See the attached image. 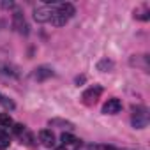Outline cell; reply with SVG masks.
<instances>
[{
  "label": "cell",
  "mask_w": 150,
  "mask_h": 150,
  "mask_svg": "<svg viewBox=\"0 0 150 150\" xmlns=\"http://www.w3.org/2000/svg\"><path fill=\"white\" fill-rule=\"evenodd\" d=\"M146 124H148V113H146V110H145V108H138V110H134V115H132V125H134L136 129H143V127H146Z\"/></svg>",
  "instance_id": "cell-3"
},
{
  "label": "cell",
  "mask_w": 150,
  "mask_h": 150,
  "mask_svg": "<svg viewBox=\"0 0 150 150\" xmlns=\"http://www.w3.org/2000/svg\"><path fill=\"white\" fill-rule=\"evenodd\" d=\"M120 110H122V103L117 97L108 99L104 103V106H103V113L104 115H117V113H120Z\"/></svg>",
  "instance_id": "cell-5"
},
{
  "label": "cell",
  "mask_w": 150,
  "mask_h": 150,
  "mask_svg": "<svg viewBox=\"0 0 150 150\" xmlns=\"http://www.w3.org/2000/svg\"><path fill=\"white\" fill-rule=\"evenodd\" d=\"M60 141H62L64 145H72V143H76L78 139H76V138H74L72 134H69V132H64V134L60 136Z\"/></svg>",
  "instance_id": "cell-14"
},
{
  "label": "cell",
  "mask_w": 150,
  "mask_h": 150,
  "mask_svg": "<svg viewBox=\"0 0 150 150\" xmlns=\"http://www.w3.org/2000/svg\"><path fill=\"white\" fill-rule=\"evenodd\" d=\"M13 131H14L16 134H21V132H25V125H23V124H14Z\"/></svg>",
  "instance_id": "cell-17"
},
{
  "label": "cell",
  "mask_w": 150,
  "mask_h": 150,
  "mask_svg": "<svg viewBox=\"0 0 150 150\" xmlns=\"http://www.w3.org/2000/svg\"><path fill=\"white\" fill-rule=\"evenodd\" d=\"M74 13H76V9H74L72 4H60V6H57L55 11H53L51 23H53L55 27H62V25H65V23L74 16Z\"/></svg>",
  "instance_id": "cell-1"
},
{
  "label": "cell",
  "mask_w": 150,
  "mask_h": 150,
  "mask_svg": "<svg viewBox=\"0 0 150 150\" xmlns=\"http://www.w3.org/2000/svg\"><path fill=\"white\" fill-rule=\"evenodd\" d=\"M97 69H99L101 72H110V71L113 69V62H111V60H108V58H103V60H99Z\"/></svg>",
  "instance_id": "cell-11"
},
{
  "label": "cell",
  "mask_w": 150,
  "mask_h": 150,
  "mask_svg": "<svg viewBox=\"0 0 150 150\" xmlns=\"http://www.w3.org/2000/svg\"><path fill=\"white\" fill-rule=\"evenodd\" d=\"M57 150H65V146H60V148H57Z\"/></svg>",
  "instance_id": "cell-18"
},
{
  "label": "cell",
  "mask_w": 150,
  "mask_h": 150,
  "mask_svg": "<svg viewBox=\"0 0 150 150\" xmlns=\"http://www.w3.org/2000/svg\"><path fill=\"white\" fill-rule=\"evenodd\" d=\"M0 104H2L6 110H14V108H16V104H14L9 97H6L4 94H0Z\"/></svg>",
  "instance_id": "cell-13"
},
{
  "label": "cell",
  "mask_w": 150,
  "mask_h": 150,
  "mask_svg": "<svg viewBox=\"0 0 150 150\" xmlns=\"http://www.w3.org/2000/svg\"><path fill=\"white\" fill-rule=\"evenodd\" d=\"M53 11H55V7H51V6H48V4H46V6H39V7H35V11H34V20L39 21V23L51 21Z\"/></svg>",
  "instance_id": "cell-2"
},
{
  "label": "cell",
  "mask_w": 150,
  "mask_h": 150,
  "mask_svg": "<svg viewBox=\"0 0 150 150\" xmlns=\"http://www.w3.org/2000/svg\"><path fill=\"white\" fill-rule=\"evenodd\" d=\"M134 18H138V20H143V21H146V20L150 18V9H148L146 6H143V7L136 9V11H134Z\"/></svg>",
  "instance_id": "cell-10"
},
{
  "label": "cell",
  "mask_w": 150,
  "mask_h": 150,
  "mask_svg": "<svg viewBox=\"0 0 150 150\" xmlns=\"http://www.w3.org/2000/svg\"><path fill=\"white\" fill-rule=\"evenodd\" d=\"M9 143H11L9 136H6V134H2V136H0V150L7 148V146H9Z\"/></svg>",
  "instance_id": "cell-16"
},
{
  "label": "cell",
  "mask_w": 150,
  "mask_h": 150,
  "mask_svg": "<svg viewBox=\"0 0 150 150\" xmlns=\"http://www.w3.org/2000/svg\"><path fill=\"white\" fill-rule=\"evenodd\" d=\"M13 27L20 34H28V25H27V21H25V18H23L21 13H14V16H13Z\"/></svg>",
  "instance_id": "cell-6"
},
{
  "label": "cell",
  "mask_w": 150,
  "mask_h": 150,
  "mask_svg": "<svg viewBox=\"0 0 150 150\" xmlns=\"http://www.w3.org/2000/svg\"><path fill=\"white\" fill-rule=\"evenodd\" d=\"M50 125H60V127H67V129H72V122L69 120H62V118H51L50 120Z\"/></svg>",
  "instance_id": "cell-12"
},
{
  "label": "cell",
  "mask_w": 150,
  "mask_h": 150,
  "mask_svg": "<svg viewBox=\"0 0 150 150\" xmlns=\"http://www.w3.org/2000/svg\"><path fill=\"white\" fill-rule=\"evenodd\" d=\"M11 124H13V120H11L9 115H6V113L0 115V127H9Z\"/></svg>",
  "instance_id": "cell-15"
},
{
  "label": "cell",
  "mask_w": 150,
  "mask_h": 150,
  "mask_svg": "<svg viewBox=\"0 0 150 150\" xmlns=\"http://www.w3.org/2000/svg\"><path fill=\"white\" fill-rule=\"evenodd\" d=\"M101 94H103V87L94 85V87H90V88H87V90L83 92V103H85V104H94V103L101 97Z\"/></svg>",
  "instance_id": "cell-4"
},
{
  "label": "cell",
  "mask_w": 150,
  "mask_h": 150,
  "mask_svg": "<svg viewBox=\"0 0 150 150\" xmlns=\"http://www.w3.org/2000/svg\"><path fill=\"white\" fill-rule=\"evenodd\" d=\"M131 65H136V67H141L143 71H146V69H148V58H146L145 55H141V57H132V58H131Z\"/></svg>",
  "instance_id": "cell-9"
},
{
  "label": "cell",
  "mask_w": 150,
  "mask_h": 150,
  "mask_svg": "<svg viewBox=\"0 0 150 150\" xmlns=\"http://www.w3.org/2000/svg\"><path fill=\"white\" fill-rule=\"evenodd\" d=\"M39 139H41V143H42L44 146H53V145H55V136H53V132L48 131V129H42V131L39 132Z\"/></svg>",
  "instance_id": "cell-8"
},
{
  "label": "cell",
  "mask_w": 150,
  "mask_h": 150,
  "mask_svg": "<svg viewBox=\"0 0 150 150\" xmlns=\"http://www.w3.org/2000/svg\"><path fill=\"white\" fill-rule=\"evenodd\" d=\"M53 76V69H50V67H37L35 69V72H34V78L37 80V81H44V80H48V78H51Z\"/></svg>",
  "instance_id": "cell-7"
}]
</instances>
